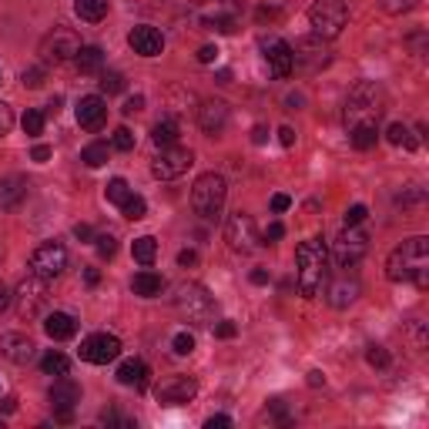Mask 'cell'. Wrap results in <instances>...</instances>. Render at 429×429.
<instances>
[{
    "instance_id": "obj_23",
    "label": "cell",
    "mask_w": 429,
    "mask_h": 429,
    "mask_svg": "<svg viewBox=\"0 0 429 429\" xmlns=\"http://www.w3.org/2000/svg\"><path fill=\"white\" fill-rule=\"evenodd\" d=\"M44 332L54 342H64V339H71L77 332V322L67 312H50V315H44Z\"/></svg>"
},
{
    "instance_id": "obj_1",
    "label": "cell",
    "mask_w": 429,
    "mask_h": 429,
    "mask_svg": "<svg viewBox=\"0 0 429 429\" xmlns=\"http://www.w3.org/2000/svg\"><path fill=\"white\" fill-rule=\"evenodd\" d=\"M386 275L389 282H413L416 289L429 285V238L416 235L396 245L386 259Z\"/></svg>"
},
{
    "instance_id": "obj_56",
    "label": "cell",
    "mask_w": 429,
    "mask_h": 429,
    "mask_svg": "<svg viewBox=\"0 0 429 429\" xmlns=\"http://www.w3.org/2000/svg\"><path fill=\"white\" fill-rule=\"evenodd\" d=\"M31 158L34 161H47V158H50V148H47V144H37V148L31 151Z\"/></svg>"
},
{
    "instance_id": "obj_57",
    "label": "cell",
    "mask_w": 429,
    "mask_h": 429,
    "mask_svg": "<svg viewBox=\"0 0 429 429\" xmlns=\"http://www.w3.org/2000/svg\"><path fill=\"white\" fill-rule=\"evenodd\" d=\"M11 299H14V295H11V292H7V285L0 282V312H4V308L11 306Z\"/></svg>"
},
{
    "instance_id": "obj_58",
    "label": "cell",
    "mask_w": 429,
    "mask_h": 429,
    "mask_svg": "<svg viewBox=\"0 0 429 429\" xmlns=\"http://www.w3.org/2000/svg\"><path fill=\"white\" fill-rule=\"evenodd\" d=\"M84 282H88V285H97V282H101V272H97V268H88V272H84Z\"/></svg>"
},
{
    "instance_id": "obj_61",
    "label": "cell",
    "mask_w": 429,
    "mask_h": 429,
    "mask_svg": "<svg viewBox=\"0 0 429 429\" xmlns=\"http://www.w3.org/2000/svg\"><path fill=\"white\" fill-rule=\"evenodd\" d=\"M231 81V71H218V84H229Z\"/></svg>"
},
{
    "instance_id": "obj_2",
    "label": "cell",
    "mask_w": 429,
    "mask_h": 429,
    "mask_svg": "<svg viewBox=\"0 0 429 429\" xmlns=\"http://www.w3.org/2000/svg\"><path fill=\"white\" fill-rule=\"evenodd\" d=\"M329 275V248L322 238H308L295 248V278H299V292L312 299L322 289V282Z\"/></svg>"
},
{
    "instance_id": "obj_54",
    "label": "cell",
    "mask_w": 429,
    "mask_h": 429,
    "mask_svg": "<svg viewBox=\"0 0 429 429\" xmlns=\"http://www.w3.org/2000/svg\"><path fill=\"white\" fill-rule=\"evenodd\" d=\"M205 426H208V429H225V426H231V419H229V416H212Z\"/></svg>"
},
{
    "instance_id": "obj_21",
    "label": "cell",
    "mask_w": 429,
    "mask_h": 429,
    "mask_svg": "<svg viewBox=\"0 0 429 429\" xmlns=\"http://www.w3.org/2000/svg\"><path fill=\"white\" fill-rule=\"evenodd\" d=\"M198 124L205 135H222L225 131V124H229V104L225 101H205L198 107Z\"/></svg>"
},
{
    "instance_id": "obj_46",
    "label": "cell",
    "mask_w": 429,
    "mask_h": 429,
    "mask_svg": "<svg viewBox=\"0 0 429 429\" xmlns=\"http://www.w3.org/2000/svg\"><path fill=\"white\" fill-rule=\"evenodd\" d=\"M235 332H238V325H235V322H218V325H214V336L218 339H235Z\"/></svg>"
},
{
    "instance_id": "obj_45",
    "label": "cell",
    "mask_w": 429,
    "mask_h": 429,
    "mask_svg": "<svg viewBox=\"0 0 429 429\" xmlns=\"http://www.w3.org/2000/svg\"><path fill=\"white\" fill-rule=\"evenodd\" d=\"M11 128H14V114H11V107L0 101V138L11 135Z\"/></svg>"
},
{
    "instance_id": "obj_16",
    "label": "cell",
    "mask_w": 429,
    "mask_h": 429,
    "mask_svg": "<svg viewBox=\"0 0 429 429\" xmlns=\"http://www.w3.org/2000/svg\"><path fill=\"white\" fill-rule=\"evenodd\" d=\"M198 393V383L191 379V376H168L165 383L154 389V396L161 406H184V402H191Z\"/></svg>"
},
{
    "instance_id": "obj_15",
    "label": "cell",
    "mask_w": 429,
    "mask_h": 429,
    "mask_svg": "<svg viewBox=\"0 0 429 429\" xmlns=\"http://www.w3.org/2000/svg\"><path fill=\"white\" fill-rule=\"evenodd\" d=\"M47 399H50V406H54V419H57V423H71V419H74L77 399H81V386L71 383L67 376H57V383L50 386Z\"/></svg>"
},
{
    "instance_id": "obj_7",
    "label": "cell",
    "mask_w": 429,
    "mask_h": 429,
    "mask_svg": "<svg viewBox=\"0 0 429 429\" xmlns=\"http://www.w3.org/2000/svg\"><path fill=\"white\" fill-rule=\"evenodd\" d=\"M366 252H369V235L359 225H346L339 231V238L332 242V259H336L339 268H353Z\"/></svg>"
},
{
    "instance_id": "obj_34",
    "label": "cell",
    "mask_w": 429,
    "mask_h": 429,
    "mask_svg": "<svg viewBox=\"0 0 429 429\" xmlns=\"http://www.w3.org/2000/svg\"><path fill=\"white\" fill-rule=\"evenodd\" d=\"M81 161H84L88 168H101V165L107 161V144H101V141L88 144V148L81 151Z\"/></svg>"
},
{
    "instance_id": "obj_40",
    "label": "cell",
    "mask_w": 429,
    "mask_h": 429,
    "mask_svg": "<svg viewBox=\"0 0 429 429\" xmlns=\"http://www.w3.org/2000/svg\"><path fill=\"white\" fill-rule=\"evenodd\" d=\"M111 144H114L118 151H135V135H131L128 128H118V131L111 135Z\"/></svg>"
},
{
    "instance_id": "obj_33",
    "label": "cell",
    "mask_w": 429,
    "mask_h": 429,
    "mask_svg": "<svg viewBox=\"0 0 429 429\" xmlns=\"http://www.w3.org/2000/svg\"><path fill=\"white\" fill-rule=\"evenodd\" d=\"M386 138H389V144H402V148H406V151H413L416 144H419V141L413 138V135H409V128H406V124H389V131H386Z\"/></svg>"
},
{
    "instance_id": "obj_8",
    "label": "cell",
    "mask_w": 429,
    "mask_h": 429,
    "mask_svg": "<svg viewBox=\"0 0 429 429\" xmlns=\"http://www.w3.org/2000/svg\"><path fill=\"white\" fill-rule=\"evenodd\" d=\"M14 306H17V315H20V319H27V322L37 319L47 308V278H41V275L24 278V282L17 285Z\"/></svg>"
},
{
    "instance_id": "obj_55",
    "label": "cell",
    "mask_w": 429,
    "mask_h": 429,
    "mask_svg": "<svg viewBox=\"0 0 429 429\" xmlns=\"http://www.w3.org/2000/svg\"><path fill=\"white\" fill-rule=\"evenodd\" d=\"M265 138H268V128H265V124H255V131H252V141H255V144H265Z\"/></svg>"
},
{
    "instance_id": "obj_30",
    "label": "cell",
    "mask_w": 429,
    "mask_h": 429,
    "mask_svg": "<svg viewBox=\"0 0 429 429\" xmlns=\"http://www.w3.org/2000/svg\"><path fill=\"white\" fill-rule=\"evenodd\" d=\"M131 255H135L141 265H151L154 255H158V242H154L151 235H141V238H135V245H131Z\"/></svg>"
},
{
    "instance_id": "obj_41",
    "label": "cell",
    "mask_w": 429,
    "mask_h": 429,
    "mask_svg": "<svg viewBox=\"0 0 429 429\" xmlns=\"http://www.w3.org/2000/svg\"><path fill=\"white\" fill-rule=\"evenodd\" d=\"M416 4H419V0H379V7H383L386 14H406V11H413Z\"/></svg>"
},
{
    "instance_id": "obj_6",
    "label": "cell",
    "mask_w": 429,
    "mask_h": 429,
    "mask_svg": "<svg viewBox=\"0 0 429 429\" xmlns=\"http://www.w3.org/2000/svg\"><path fill=\"white\" fill-rule=\"evenodd\" d=\"M308 24H312L315 37L336 41L339 34H342V27L349 24V7H346V0H315V4L308 7Z\"/></svg>"
},
{
    "instance_id": "obj_29",
    "label": "cell",
    "mask_w": 429,
    "mask_h": 429,
    "mask_svg": "<svg viewBox=\"0 0 429 429\" xmlns=\"http://www.w3.org/2000/svg\"><path fill=\"white\" fill-rule=\"evenodd\" d=\"M151 141L158 144V148H168V144H175V141H178V124L171 121V118H161V121L151 128Z\"/></svg>"
},
{
    "instance_id": "obj_13",
    "label": "cell",
    "mask_w": 429,
    "mask_h": 429,
    "mask_svg": "<svg viewBox=\"0 0 429 429\" xmlns=\"http://www.w3.org/2000/svg\"><path fill=\"white\" fill-rule=\"evenodd\" d=\"M77 50H81V41H77V34L71 31V27H54V31L41 41V57H44L47 64L71 61V57H77Z\"/></svg>"
},
{
    "instance_id": "obj_22",
    "label": "cell",
    "mask_w": 429,
    "mask_h": 429,
    "mask_svg": "<svg viewBox=\"0 0 429 429\" xmlns=\"http://www.w3.org/2000/svg\"><path fill=\"white\" fill-rule=\"evenodd\" d=\"M27 178H20V175H7V178H0V208H17L20 201L27 198Z\"/></svg>"
},
{
    "instance_id": "obj_18",
    "label": "cell",
    "mask_w": 429,
    "mask_h": 429,
    "mask_svg": "<svg viewBox=\"0 0 429 429\" xmlns=\"http://www.w3.org/2000/svg\"><path fill=\"white\" fill-rule=\"evenodd\" d=\"M34 353H37V346H34L24 332H4V336H0V355L11 359V362H17V366L31 362Z\"/></svg>"
},
{
    "instance_id": "obj_50",
    "label": "cell",
    "mask_w": 429,
    "mask_h": 429,
    "mask_svg": "<svg viewBox=\"0 0 429 429\" xmlns=\"http://www.w3.org/2000/svg\"><path fill=\"white\" fill-rule=\"evenodd\" d=\"M214 57H218V47L214 44H205L198 50V64H214Z\"/></svg>"
},
{
    "instance_id": "obj_20",
    "label": "cell",
    "mask_w": 429,
    "mask_h": 429,
    "mask_svg": "<svg viewBox=\"0 0 429 429\" xmlns=\"http://www.w3.org/2000/svg\"><path fill=\"white\" fill-rule=\"evenodd\" d=\"M107 118V104L104 97H97V94H88V97H81L77 101V124L81 128H88V131H97Z\"/></svg>"
},
{
    "instance_id": "obj_53",
    "label": "cell",
    "mask_w": 429,
    "mask_h": 429,
    "mask_svg": "<svg viewBox=\"0 0 429 429\" xmlns=\"http://www.w3.org/2000/svg\"><path fill=\"white\" fill-rule=\"evenodd\" d=\"M278 141H282L285 148H292V144H295V131H292L289 124H285V128H278Z\"/></svg>"
},
{
    "instance_id": "obj_14",
    "label": "cell",
    "mask_w": 429,
    "mask_h": 429,
    "mask_svg": "<svg viewBox=\"0 0 429 429\" xmlns=\"http://www.w3.org/2000/svg\"><path fill=\"white\" fill-rule=\"evenodd\" d=\"M81 359L84 362H94V366H107L111 359H118L121 355V339L118 336H107V332H94L81 342Z\"/></svg>"
},
{
    "instance_id": "obj_26",
    "label": "cell",
    "mask_w": 429,
    "mask_h": 429,
    "mask_svg": "<svg viewBox=\"0 0 429 429\" xmlns=\"http://www.w3.org/2000/svg\"><path fill=\"white\" fill-rule=\"evenodd\" d=\"M74 64L81 74H101V67H104V50H101V47H81Z\"/></svg>"
},
{
    "instance_id": "obj_52",
    "label": "cell",
    "mask_w": 429,
    "mask_h": 429,
    "mask_svg": "<svg viewBox=\"0 0 429 429\" xmlns=\"http://www.w3.org/2000/svg\"><path fill=\"white\" fill-rule=\"evenodd\" d=\"M289 208H292L289 195H275V198H272V212H289Z\"/></svg>"
},
{
    "instance_id": "obj_32",
    "label": "cell",
    "mask_w": 429,
    "mask_h": 429,
    "mask_svg": "<svg viewBox=\"0 0 429 429\" xmlns=\"http://www.w3.org/2000/svg\"><path fill=\"white\" fill-rule=\"evenodd\" d=\"M118 208H121V214L128 218V222H141V218H144V212H148L144 198H141V195H135V191H131V195H128Z\"/></svg>"
},
{
    "instance_id": "obj_43",
    "label": "cell",
    "mask_w": 429,
    "mask_h": 429,
    "mask_svg": "<svg viewBox=\"0 0 429 429\" xmlns=\"http://www.w3.org/2000/svg\"><path fill=\"white\" fill-rule=\"evenodd\" d=\"M366 359H369V366H376V369H386V366H389V353H386L383 346H369Z\"/></svg>"
},
{
    "instance_id": "obj_25",
    "label": "cell",
    "mask_w": 429,
    "mask_h": 429,
    "mask_svg": "<svg viewBox=\"0 0 429 429\" xmlns=\"http://www.w3.org/2000/svg\"><path fill=\"white\" fill-rule=\"evenodd\" d=\"M131 289L141 299H154V295H161V289H165V278L158 275V272H138V275L131 278Z\"/></svg>"
},
{
    "instance_id": "obj_31",
    "label": "cell",
    "mask_w": 429,
    "mask_h": 429,
    "mask_svg": "<svg viewBox=\"0 0 429 429\" xmlns=\"http://www.w3.org/2000/svg\"><path fill=\"white\" fill-rule=\"evenodd\" d=\"M41 369H44V376H67L71 359H67L64 353H54V349H50V353L41 359Z\"/></svg>"
},
{
    "instance_id": "obj_27",
    "label": "cell",
    "mask_w": 429,
    "mask_h": 429,
    "mask_svg": "<svg viewBox=\"0 0 429 429\" xmlns=\"http://www.w3.org/2000/svg\"><path fill=\"white\" fill-rule=\"evenodd\" d=\"M376 138H379L376 124H355V128H349V141H353L355 151H369L376 144Z\"/></svg>"
},
{
    "instance_id": "obj_4",
    "label": "cell",
    "mask_w": 429,
    "mask_h": 429,
    "mask_svg": "<svg viewBox=\"0 0 429 429\" xmlns=\"http://www.w3.org/2000/svg\"><path fill=\"white\" fill-rule=\"evenodd\" d=\"M225 201H229V184H225L222 175H214V171L201 175L198 182H195V188H191V208L205 222H218L222 212H225Z\"/></svg>"
},
{
    "instance_id": "obj_35",
    "label": "cell",
    "mask_w": 429,
    "mask_h": 429,
    "mask_svg": "<svg viewBox=\"0 0 429 429\" xmlns=\"http://www.w3.org/2000/svg\"><path fill=\"white\" fill-rule=\"evenodd\" d=\"M104 195H107V201H111V205H121V201L131 195V188H128V182H124V178H111V182H107V188H104Z\"/></svg>"
},
{
    "instance_id": "obj_60",
    "label": "cell",
    "mask_w": 429,
    "mask_h": 429,
    "mask_svg": "<svg viewBox=\"0 0 429 429\" xmlns=\"http://www.w3.org/2000/svg\"><path fill=\"white\" fill-rule=\"evenodd\" d=\"M325 383V376L322 372H308V386H322Z\"/></svg>"
},
{
    "instance_id": "obj_49",
    "label": "cell",
    "mask_w": 429,
    "mask_h": 429,
    "mask_svg": "<svg viewBox=\"0 0 429 429\" xmlns=\"http://www.w3.org/2000/svg\"><path fill=\"white\" fill-rule=\"evenodd\" d=\"M282 235H285V225H282V222H272V225L265 229V242H278Z\"/></svg>"
},
{
    "instance_id": "obj_24",
    "label": "cell",
    "mask_w": 429,
    "mask_h": 429,
    "mask_svg": "<svg viewBox=\"0 0 429 429\" xmlns=\"http://www.w3.org/2000/svg\"><path fill=\"white\" fill-rule=\"evenodd\" d=\"M114 376H118V383H121V386H135V389H144L151 372H148V366H144L141 359H128V362H121V366H118V372H114Z\"/></svg>"
},
{
    "instance_id": "obj_38",
    "label": "cell",
    "mask_w": 429,
    "mask_h": 429,
    "mask_svg": "<svg viewBox=\"0 0 429 429\" xmlns=\"http://www.w3.org/2000/svg\"><path fill=\"white\" fill-rule=\"evenodd\" d=\"M94 245H97L101 259H114L118 255V238L114 235H94Z\"/></svg>"
},
{
    "instance_id": "obj_37",
    "label": "cell",
    "mask_w": 429,
    "mask_h": 429,
    "mask_svg": "<svg viewBox=\"0 0 429 429\" xmlns=\"http://www.w3.org/2000/svg\"><path fill=\"white\" fill-rule=\"evenodd\" d=\"M97 84H101V91L104 94H121L124 91V77L118 74V71H104Z\"/></svg>"
},
{
    "instance_id": "obj_17",
    "label": "cell",
    "mask_w": 429,
    "mask_h": 429,
    "mask_svg": "<svg viewBox=\"0 0 429 429\" xmlns=\"http://www.w3.org/2000/svg\"><path fill=\"white\" fill-rule=\"evenodd\" d=\"M261 50H265V61L272 67V74L275 77H289L295 61H292V47L282 41V37H265L261 41Z\"/></svg>"
},
{
    "instance_id": "obj_28",
    "label": "cell",
    "mask_w": 429,
    "mask_h": 429,
    "mask_svg": "<svg viewBox=\"0 0 429 429\" xmlns=\"http://www.w3.org/2000/svg\"><path fill=\"white\" fill-rule=\"evenodd\" d=\"M74 11H77L81 20L97 24V20H104L107 17V0H74Z\"/></svg>"
},
{
    "instance_id": "obj_42",
    "label": "cell",
    "mask_w": 429,
    "mask_h": 429,
    "mask_svg": "<svg viewBox=\"0 0 429 429\" xmlns=\"http://www.w3.org/2000/svg\"><path fill=\"white\" fill-rule=\"evenodd\" d=\"M366 218H369L366 205H349V208H346V214H342V222H346V225H362Z\"/></svg>"
},
{
    "instance_id": "obj_3",
    "label": "cell",
    "mask_w": 429,
    "mask_h": 429,
    "mask_svg": "<svg viewBox=\"0 0 429 429\" xmlns=\"http://www.w3.org/2000/svg\"><path fill=\"white\" fill-rule=\"evenodd\" d=\"M383 111H386L383 84L359 81L353 91H349V101H346V124L349 128H355V124H379Z\"/></svg>"
},
{
    "instance_id": "obj_10",
    "label": "cell",
    "mask_w": 429,
    "mask_h": 429,
    "mask_svg": "<svg viewBox=\"0 0 429 429\" xmlns=\"http://www.w3.org/2000/svg\"><path fill=\"white\" fill-rule=\"evenodd\" d=\"M225 242L231 245V252H255L259 248V229H255V218L248 212H235L225 222Z\"/></svg>"
},
{
    "instance_id": "obj_62",
    "label": "cell",
    "mask_w": 429,
    "mask_h": 429,
    "mask_svg": "<svg viewBox=\"0 0 429 429\" xmlns=\"http://www.w3.org/2000/svg\"><path fill=\"white\" fill-rule=\"evenodd\" d=\"M0 429H4V423H0Z\"/></svg>"
},
{
    "instance_id": "obj_36",
    "label": "cell",
    "mask_w": 429,
    "mask_h": 429,
    "mask_svg": "<svg viewBox=\"0 0 429 429\" xmlns=\"http://www.w3.org/2000/svg\"><path fill=\"white\" fill-rule=\"evenodd\" d=\"M20 124H24V135H27V138H37V135L44 131V111H27Z\"/></svg>"
},
{
    "instance_id": "obj_59",
    "label": "cell",
    "mask_w": 429,
    "mask_h": 429,
    "mask_svg": "<svg viewBox=\"0 0 429 429\" xmlns=\"http://www.w3.org/2000/svg\"><path fill=\"white\" fill-rule=\"evenodd\" d=\"M252 282H255V285H268V272L255 268V272H252Z\"/></svg>"
},
{
    "instance_id": "obj_39",
    "label": "cell",
    "mask_w": 429,
    "mask_h": 429,
    "mask_svg": "<svg viewBox=\"0 0 429 429\" xmlns=\"http://www.w3.org/2000/svg\"><path fill=\"white\" fill-rule=\"evenodd\" d=\"M171 349L178 355H191L195 353V336H191V332H178V336L171 339Z\"/></svg>"
},
{
    "instance_id": "obj_44",
    "label": "cell",
    "mask_w": 429,
    "mask_h": 429,
    "mask_svg": "<svg viewBox=\"0 0 429 429\" xmlns=\"http://www.w3.org/2000/svg\"><path fill=\"white\" fill-rule=\"evenodd\" d=\"M44 67H27L24 74H20V81H24V88H41L44 84Z\"/></svg>"
},
{
    "instance_id": "obj_9",
    "label": "cell",
    "mask_w": 429,
    "mask_h": 429,
    "mask_svg": "<svg viewBox=\"0 0 429 429\" xmlns=\"http://www.w3.org/2000/svg\"><path fill=\"white\" fill-rule=\"evenodd\" d=\"M359 292H362V285L349 268H339L336 275H325V282H322V295L332 308H349L359 299Z\"/></svg>"
},
{
    "instance_id": "obj_5",
    "label": "cell",
    "mask_w": 429,
    "mask_h": 429,
    "mask_svg": "<svg viewBox=\"0 0 429 429\" xmlns=\"http://www.w3.org/2000/svg\"><path fill=\"white\" fill-rule=\"evenodd\" d=\"M175 308H178V315L188 322H195V325H208L214 319V299L208 295L205 285L198 282H184L175 289Z\"/></svg>"
},
{
    "instance_id": "obj_11",
    "label": "cell",
    "mask_w": 429,
    "mask_h": 429,
    "mask_svg": "<svg viewBox=\"0 0 429 429\" xmlns=\"http://www.w3.org/2000/svg\"><path fill=\"white\" fill-rule=\"evenodd\" d=\"M67 268V248L61 242H44V245L34 248L31 255V275H41V278H57Z\"/></svg>"
},
{
    "instance_id": "obj_51",
    "label": "cell",
    "mask_w": 429,
    "mask_h": 429,
    "mask_svg": "<svg viewBox=\"0 0 429 429\" xmlns=\"http://www.w3.org/2000/svg\"><path fill=\"white\" fill-rule=\"evenodd\" d=\"M74 238H77V242H94V229L81 222V225H74Z\"/></svg>"
},
{
    "instance_id": "obj_12",
    "label": "cell",
    "mask_w": 429,
    "mask_h": 429,
    "mask_svg": "<svg viewBox=\"0 0 429 429\" xmlns=\"http://www.w3.org/2000/svg\"><path fill=\"white\" fill-rule=\"evenodd\" d=\"M191 165H195V154L188 151V148L168 144V148H161L158 158L151 161V175L154 178H161V182H171V178H182Z\"/></svg>"
},
{
    "instance_id": "obj_19",
    "label": "cell",
    "mask_w": 429,
    "mask_h": 429,
    "mask_svg": "<svg viewBox=\"0 0 429 429\" xmlns=\"http://www.w3.org/2000/svg\"><path fill=\"white\" fill-rule=\"evenodd\" d=\"M128 44L135 47V54H141V57H158L165 50V37H161L158 27L141 24V27H135V31L128 34Z\"/></svg>"
},
{
    "instance_id": "obj_48",
    "label": "cell",
    "mask_w": 429,
    "mask_h": 429,
    "mask_svg": "<svg viewBox=\"0 0 429 429\" xmlns=\"http://www.w3.org/2000/svg\"><path fill=\"white\" fill-rule=\"evenodd\" d=\"M141 107H144V97H141V94H135V97H128V101H124V114H138Z\"/></svg>"
},
{
    "instance_id": "obj_47",
    "label": "cell",
    "mask_w": 429,
    "mask_h": 429,
    "mask_svg": "<svg viewBox=\"0 0 429 429\" xmlns=\"http://www.w3.org/2000/svg\"><path fill=\"white\" fill-rule=\"evenodd\" d=\"M178 265H182V268H191V265H198V252H191V248L178 252Z\"/></svg>"
}]
</instances>
